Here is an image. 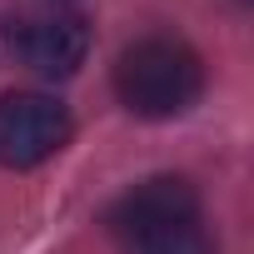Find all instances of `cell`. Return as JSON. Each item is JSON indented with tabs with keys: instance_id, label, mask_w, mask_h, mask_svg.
<instances>
[{
	"instance_id": "obj_1",
	"label": "cell",
	"mask_w": 254,
	"mask_h": 254,
	"mask_svg": "<svg viewBox=\"0 0 254 254\" xmlns=\"http://www.w3.org/2000/svg\"><path fill=\"white\" fill-rule=\"evenodd\" d=\"M110 234L120 254H214L199 194L180 175H155L120 194L110 209Z\"/></svg>"
},
{
	"instance_id": "obj_2",
	"label": "cell",
	"mask_w": 254,
	"mask_h": 254,
	"mask_svg": "<svg viewBox=\"0 0 254 254\" xmlns=\"http://www.w3.org/2000/svg\"><path fill=\"white\" fill-rule=\"evenodd\" d=\"M115 95L140 120H175L204 95V60L175 35H145L120 50Z\"/></svg>"
},
{
	"instance_id": "obj_3",
	"label": "cell",
	"mask_w": 254,
	"mask_h": 254,
	"mask_svg": "<svg viewBox=\"0 0 254 254\" xmlns=\"http://www.w3.org/2000/svg\"><path fill=\"white\" fill-rule=\"evenodd\" d=\"M5 45L25 70L70 80L90 55V25L70 5H20L5 15Z\"/></svg>"
},
{
	"instance_id": "obj_4",
	"label": "cell",
	"mask_w": 254,
	"mask_h": 254,
	"mask_svg": "<svg viewBox=\"0 0 254 254\" xmlns=\"http://www.w3.org/2000/svg\"><path fill=\"white\" fill-rule=\"evenodd\" d=\"M70 110L55 95L15 90L0 95V165L5 170H35L50 155L70 145Z\"/></svg>"
}]
</instances>
